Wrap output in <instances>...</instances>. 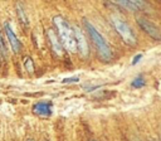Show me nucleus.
<instances>
[{
	"label": "nucleus",
	"instance_id": "obj_1",
	"mask_svg": "<svg viewBox=\"0 0 161 141\" xmlns=\"http://www.w3.org/2000/svg\"><path fill=\"white\" fill-rule=\"evenodd\" d=\"M53 24L57 29V35H58L63 48H65L70 53L75 52V49H77L75 34H74V29L69 25V23L63 16L57 15L53 18Z\"/></svg>",
	"mask_w": 161,
	"mask_h": 141
},
{
	"label": "nucleus",
	"instance_id": "obj_2",
	"mask_svg": "<svg viewBox=\"0 0 161 141\" xmlns=\"http://www.w3.org/2000/svg\"><path fill=\"white\" fill-rule=\"evenodd\" d=\"M84 25H86V29H87V31L89 34V38H91L93 45L96 47L98 54L104 60H109L112 58V50H111L109 45L107 44V42L104 40V38L98 33V30L88 20H84Z\"/></svg>",
	"mask_w": 161,
	"mask_h": 141
},
{
	"label": "nucleus",
	"instance_id": "obj_3",
	"mask_svg": "<svg viewBox=\"0 0 161 141\" xmlns=\"http://www.w3.org/2000/svg\"><path fill=\"white\" fill-rule=\"evenodd\" d=\"M111 21H112V25L116 29V31L123 39V42H126L130 45H133L136 43V35H135L133 30L131 29V26L122 18H119L117 15H112L111 16Z\"/></svg>",
	"mask_w": 161,
	"mask_h": 141
},
{
	"label": "nucleus",
	"instance_id": "obj_4",
	"mask_svg": "<svg viewBox=\"0 0 161 141\" xmlns=\"http://www.w3.org/2000/svg\"><path fill=\"white\" fill-rule=\"evenodd\" d=\"M136 21H137V24L141 26V29L145 31V33H147L151 38H153V39H156V40H161V30L153 24V23H151L150 20H147L146 18H137L136 19Z\"/></svg>",
	"mask_w": 161,
	"mask_h": 141
},
{
	"label": "nucleus",
	"instance_id": "obj_5",
	"mask_svg": "<svg viewBox=\"0 0 161 141\" xmlns=\"http://www.w3.org/2000/svg\"><path fill=\"white\" fill-rule=\"evenodd\" d=\"M4 29H5L6 38H8V40H9V44H10V47H11L13 52H14V53H19V52L21 50V47H23V45H21L20 40L18 39V37L15 35V33L13 31L10 24H9V23H5Z\"/></svg>",
	"mask_w": 161,
	"mask_h": 141
},
{
	"label": "nucleus",
	"instance_id": "obj_6",
	"mask_svg": "<svg viewBox=\"0 0 161 141\" xmlns=\"http://www.w3.org/2000/svg\"><path fill=\"white\" fill-rule=\"evenodd\" d=\"M74 34H75V44H77V49L79 50L80 55L87 57V54H88V45H87V42H86V39H84L83 33H82L78 28H74Z\"/></svg>",
	"mask_w": 161,
	"mask_h": 141
},
{
	"label": "nucleus",
	"instance_id": "obj_7",
	"mask_svg": "<svg viewBox=\"0 0 161 141\" xmlns=\"http://www.w3.org/2000/svg\"><path fill=\"white\" fill-rule=\"evenodd\" d=\"M33 111L39 116H49L52 113V104L49 102H38L33 106Z\"/></svg>",
	"mask_w": 161,
	"mask_h": 141
},
{
	"label": "nucleus",
	"instance_id": "obj_8",
	"mask_svg": "<svg viewBox=\"0 0 161 141\" xmlns=\"http://www.w3.org/2000/svg\"><path fill=\"white\" fill-rule=\"evenodd\" d=\"M48 37H49V42H50L53 49H54L58 54H62V52H63V45H62V43H60L58 35L55 34V31H54L53 29H49V30H48Z\"/></svg>",
	"mask_w": 161,
	"mask_h": 141
},
{
	"label": "nucleus",
	"instance_id": "obj_9",
	"mask_svg": "<svg viewBox=\"0 0 161 141\" xmlns=\"http://www.w3.org/2000/svg\"><path fill=\"white\" fill-rule=\"evenodd\" d=\"M116 4L122 5V6H126V9H128V10H137L138 6L142 5L141 1H118Z\"/></svg>",
	"mask_w": 161,
	"mask_h": 141
},
{
	"label": "nucleus",
	"instance_id": "obj_10",
	"mask_svg": "<svg viewBox=\"0 0 161 141\" xmlns=\"http://www.w3.org/2000/svg\"><path fill=\"white\" fill-rule=\"evenodd\" d=\"M16 11H18V18H19V20L21 21V24L25 25V26H28V19H26V15H25L23 8L20 6V4H18V9H16Z\"/></svg>",
	"mask_w": 161,
	"mask_h": 141
},
{
	"label": "nucleus",
	"instance_id": "obj_11",
	"mask_svg": "<svg viewBox=\"0 0 161 141\" xmlns=\"http://www.w3.org/2000/svg\"><path fill=\"white\" fill-rule=\"evenodd\" d=\"M131 86H132V87H135V88H141V87H143V86H145V81H143V78H142V77H137V78H135V79L132 81Z\"/></svg>",
	"mask_w": 161,
	"mask_h": 141
},
{
	"label": "nucleus",
	"instance_id": "obj_12",
	"mask_svg": "<svg viewBox=\"0 0 161 141\" xmlns=\"http://www.w3.org/2000/svg\"><path fill=\"white\" fill-rule=\"evenodd\" d=\"M24 65H25V69H28L29 72H33L34 70V64H33L31 58H29V57L24 58Z\"/></svg>",
	"mask_w": 161,
	"mask_h": 141
},
{
	"label": "nucleus",
	"instance_id": "obj_13",
	"mask_svg": "<svg viewBox=\"0 0 161 141\" xmlns=\"http://www.w3.org/2000/svg\"><path fill=\"white\" fill-rule=\"evenodd\" d=\"M0 53L3 55H6V45H5V42H4V37H3L1 29H0Z\"/></svg>",
	"mask_w": 161,
	"mask_h": 141
},
{
	"label": "nucleus",
	"instance_id": "obj_14",
	"mask_svg": "<svg viewBox=\"0 0 161 141\" xmlns=\"http://www.w3.org/2000/svg\"><path fill=\"white\" fill-rule=\"evenodd\" d=\"M140 58H141V54H138V55H137V57L135 58V60H133V64H135V63H136V62H137V60H138Z\"/></svg>",
	"mask_w": 161,
	"mask_h": 141
},
{
	"label": "nucleus",
	"instance_id": "obj_15",
	"mask_svg": "<svg viewBox=\"0 0 161 141\" xmlns=\"http://www.w3.org/2000/svg\"><path fill=\"white\" fill-rule=\"evenodd\" d=\"M28 141H33V140H31V138H29V140H28Z\"/></svg>",
	"mask_w": 161,
	"mask_h": 141
},
{
	"label": "nucleus",
	"instance_id": "obj_16",
	"mask_svg": "<svg viewBox=\"0 0 161 141\" xmlns=\"http://www.w3.org/2000/svg\"><path fill=\"white\" fill-rule=\"evenodd\" d=\"M91 141H96V140H91Z\"/></svg>",
	"mask_w": 161,
	"mask_h": 141
}]
</instances>
